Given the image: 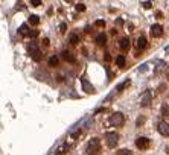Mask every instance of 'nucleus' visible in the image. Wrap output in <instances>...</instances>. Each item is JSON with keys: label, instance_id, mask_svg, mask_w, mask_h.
<instances>
[{"label": "nucleus", "instance_id": "1", "mask_svg": "<svg viewBox=\"0 0 169 155\" xmlns=\"http://www.w3.org/2000/svg\"><path fill=\"white\" fill-rule=\"evenodd\" d=\"M87 155H99V152H101V140L99 138H92L90 141H88L87 145Z\"/></svg>", "mask_w": 169, "mask_h": 155}, {"label": "nucleus", "instance_id": "2", "mask_svg": "<svg viewBox=\"0 0 169 155\" xmlns=\"http://www.w3.org/2000/svg\"><path fill=\"white\" fill-rule=\"evenodd\" d=\"M28 53L31 55V58H32L34 61H41V58H43V53H41V50L38 49V44H37L35 41H32L31 44L28 46Z\"/></svg>", "mask_w": 169, "mask_h": 155}, {"label": "nucleus", "instance_id": "3", "mask_svg": "<svg viewBox=\"0 0 169 155\" xmlns=\"http://www.w3.org/2000/svg\"><path fill=\"white\" fill-rule=\"evenodd\" d=\"M105 140H107V146L108 148H116L117 146V143H119V135H117V132H107L105 134Z\"/></svg>", "mask_w": 169, "mask_h": 155}, {"label": "nucleus", "instance_id": "4", "mask_svg": "<svg viewBox=\"0 0 169 155\" xmlns=\"http://www.w3.org/2000/svg\"><path fill=\"white\" fill-rule=\"evenodd\" d=\"M125 123V117L122 113H114L110 117V125L111 126H122Z\"/></svg>", "mask_w": 169, "mask_h": 155}, {"label": "nucleus", "instance_id": "5", "mask_svg": "<svg viewBox=\"0 0 169 155\" xmlns=\"http://www.w3.org/2000/svg\"><path fill=\"white\" fill-rule=\"evenodd\" d=\"M136 146L140 149V151H146L151 146V140L148 137H137L136 138Z\"/></svg>", "mask_w": 169, "mask_h": 155}, {"label": "nucleus", "instance_id": "6", "mask_svg": "<svg viewBox=\"0 0 169 155\" xmlns=\"http://www.w3.org/2000/svg\"><path fill=\"white\" fill-rule=\"evenodd\" d=\"M152 100V93L149 91V90H146V91L142 94V99H140V106H143V108H146L148 105L151 104Z\"/></svg>", "mask_w": 169, "mask_h": 155}, {"label": "nucleus", "instance_id": "7", "mask_svg": "<svg viewBox=\"0 0 169 155\" xmlns=\"http://www.w3.org/2000/svg\"><path fill=\"white\" fill-rule=\"evenodd\" d=\"M81 84H82V90H84L87 94H93V93H94V87L87 81L86 78H81Z\"/></svg>", "mask_w": 169, "mask_h": 155}, {"label": "nucleus", "instance_id": "8", "mask_svg": "<svg viewBox=\"0 0 169 155\" xmlns=\"http://www.w3.org/2000/svg\"><path fill=\"white\" fill-rule=\"evenodd\" d=\"M151 35L154 37V38H160L163 35V28L160 24H152L151 26Z\"/></svg>", "mask_w": 169, "mask_h": 155}, {"label": "nucleus", "instance_id": "9", "mask_svg": "<svg viewBox=\"0 0 169 155\" xmlns=\"http://www.w3.org/2000/svg\"><path fill=\"white\" fill-rule=\"evenodd\" d=\"M61 56H62V60L67 61V62H72V64L76 62V56L73 55L70 50H62V52H61Z\"/></svg>", "mask_w": 169, "mask_h": 155}, {"label": "nucleus", "instance_id": "10", "mask_svg": "<svg viewBox=\"0 0 169 155\" xmlns=\"http://www.w3.org/2000/svg\"><path fill=\"white\" fill-rule=\"evenodd\" d=\"M157 129L163 137H169V125L166 123V122H160L158 126H157Z\"/></svg>", "mask_w": 169, "mask_h": 155}, {"label": "nucleus", "instance_id": "11", "mask_svg": "<svg viewBox=\"0 0 169 155\" xmlns=\"http://www.w3.org/2000/svg\"><path fill=\"white\" fill-rule=\"evenodd\" d=\"M136 46H137V49H139V50H143L145 47L148 46V41H146L145 37H139L137 41H136Z\"/></svg>", "mask_w": 169, "mask_h": 155}, {"label": "nucleus", "instance_id": "12", "mask_svg": "<svg viewBox=\"0 0 169 155\" xmlns=\"http://www.w3.org/2000/svg\"><path fill=\"white\" fill-rule=\"evenodd\" d=\"M119 47H120V49H122V50H128L130 47H131L130 38H126V37H125V38H122V40H120V43H119Z\"/></svg>", "mask_w": 169, "mask_h": 155}, {"label": "nucleus", "instance_id": "13", "mask_svg": "<svg viewBox=\"0 0 169 155\" xmlns=\"http://www.w3.org/2000/svg\"><path fill=\"white\" fill-rule=\"evenodd\" d=\"M96 44H98L99 47H104L105 44H107V37H105L104 34H99V35L96 37Z\"/></svg>", "mask_w": 169, "mask_h": 155}, {"label": "nucleus", "instance_id": "14", "mask_svg": "<svg viewBox=\"0 0 169 155\" xmlns=\"http://www.w3.org/2000/svg\"><path fill=\"white\" fill-rule=\"evenodd\" d=\"M29 32H31V29H28V24H22V26H20V29H18V34L23 35V37H28Z\"/></svg>", "mask_w": 169, "mask_h": 155}, {"label": "nucleus", "instance_id": "15", "mask_svg": "<svg viewBox=\"0 0 169 155\" xmlns=\"http://www.w3.org/2000/svg\"><path fill=\"white\" fill-rule=\"evenodd\" d=\"M58 56H55V55H52L50 58H49V61H47V64H49V67H58Z\"/></svg>", "mask_w": 169, "mask_h": 155}, {"label": "nucleus", "instance_id": "16", "mask_svg": "<svg viewBox=\"0 0 169 155\" xmlns=\"http://www.w3.org/2000/svg\"><path fill=\"white\" fill-rule=\"evenodd\" d=\"M78 41H79V37H78L76 34H70V37H69V43H70V44H73V46H76Z\"/></svg>", "mask_w": 169, "mask_h": 155}, {"label": "nucleus", "instance_id": "17", "mask_svg": "<svg viewBox=\"0 0 169 155\" xmlns=\"http://www.w3.org/2000/svg\"><path fill=\"white\" fill-rule=\"evenodd\" d=\"M125 62H126V60H125L124 55H119L117 58H116V64H117L119 67H125Z\"/></svg>", "mask_w": 169, "mask_h": 155}, {"label": "nucleus", "instance_id": "18", "mask_svg": "<svg viewBox=\"0 0 169 155\" xmlns=\"http://www.w3.org/2000/svg\"><path fill=\"white\" fill-rule=\"evenodd\" d=\"M29 23L32 24V26H37L40 23V18H38V15H31L29 17Z\"/></svg>", "mask_w": 169, "mask_h": 155}, {"label": "nucleus", "instance_id": "19", "mask_svg": "<svg viewBox=\"0 0 169 155\" xmlns=\"http://www.w3.org/2000/svg\"><path fill=\"white\" fill-rule=\"evenodd\" d=\"M117 155H133V152L130 149H120V151H117Z\"/></svg>", "mask_w": 169, "mask_h": 155}, {"label": "nucleus", "instance_id": "20", "mask_svg": "<svg viewBox=\"0 0 169 155\" xmlns=\"http://www.w3.org/2000/svg\"><path fill=\"white\" fill-rule=\"evenodd\" d=\"M131 82L130 81H125L124 84H120V85H117V88H116V90H117V91H122V90L125 88V87H128V85H130Z\"/></svg>", "mask_w": 169, "mask_h": 155}, {"label": "nucleus", "instance_id": "21", "mask_svg": "<svg viewBox=\"0 0 169 155\" xmlns=\"http://www.w3.org/2000/svg\"><path fill=\"white\" fill-rule=\"evenodd\" d=\"M162 116H163V117H168V116H169V108H168L166 105L162 106Z\"/></svg>", "mask_w": 169, "mask_h": 155}, {"label": "nucleus", "instance_id": "22", "mask_svg": "<svg viewBox=\"0 0 169 155\" xmlns=\"http://www.w3.org/2000/svg\"><path fill=\"white\" fill-rule=\"evenodd\" d=\"M145 122H146L145 117H139V119H137V122H136V125L140 128V126H143V125H145Z\"/></svg>", "mask_w": 169, "mask_h": 155}, {"label": "nucleus", "instance_id": "23", "mask_svg": "<svg viewBox=\"0 0 169 155\" xmlns=\"http://www.w3.org/2000/svg\"><path fill=\"white\" fill-rule=\"evenodd\" d=\"M75 8H76L78 12H84V11H86V5H84V3H78Z\"/></svg>", "mask_w": 169, "mask_h": 155}, {"label": "nucleus", "instance_id": "24", "mask_svg": "<svg viewBox=\"0 0 169 155\" xmlns=\"http://www.w3.org/2000/svg\"><path fill=\"white\" fill-rule=\"evenodd\" d=\"M94 26H96V28H105V21L104 20H96L94 21Z\"/></svg>", "mask_w": 169, "mask_h": 155}, {"label": "nucleus", "instance_id": "25", "mask_svg": "<svg viewBox=\"0 0 169 155\" xmlns=\"http://www.w3.org/2000/svg\"><path fill=\"white\" fill-rule=\"evenodd\" d=\"M38 34H40L38 30H31L28 37H29V38H35V37H38Z\"/></svg>", "mask_w": 169, "mask_h": 155}, {"label": "nucleus", "instance_id": "26", "mask_svg": "<svg viewBox=\"0 0 169 155\" xmlns=\"http://www.w3.org/2000/svg\"><path fill=\"white\" fill-rule=\"evenodd\" d=\"M66 30H67V23H61L60 24V32H61V34H64Z\"/></svg>", "mask_w": 169, "mask_h": 155}, {"label": "nucleus", "instance_id": "27", "mask_svg": "<svg viewBox=\"0 0 169 155\" xmlns=\"http://www.w3.org/2000/svg\"><path fill=\"white\" fill-rule=\"evenodd\" d=\"M31 5H32V6H40V5H41V0H31Z\"/></svg>", "mask_w": 169, "mask_h": 155}, {"label": "nucleus", "instance_id": "28", "mask_svg": "<svg viewBox=\"0 0 169 155\" xmlns=\"http://www.w3.org/2000/svg\"><path fill=\"white\" fill-rule=\"evenodd\" d=\"M79 135H81V129H78V131L73 132V134H72V138H78Z\"/></svg>", "mask_w": 169, "mask_h": 155}, {"label": "nucleus", "instance_id": "29", "mask_svg": "<svg viewBox=\"0 0 169 155\" xmlns=\"http://www.w3.org/2000/svg\"><path fill=\"white\" fill-rule=\"evenodd\" d=\"M104 60L107 61V62H110L111 61V55H110V53H105V56H104Z\"/></svg>", "mask_w": 169, "mask_h": 155}, {"label": "nucleus", "instance_id": "30", "mask_svg": "<svg viewBox=\"0 0 169 155\" xmlns=\"http://www.w3.org/2000/svg\"><path fill=\"white\" fill-rule=\"evenodd\" d=\"M151 6H152L151 2H145V3H143V8H145V9H149Z\"/></svg>", "mask_w": 169, "mask_h": 155}, {"label": "nucleus", "instance_id": "31", "mask_svg": "<svg viewBox=\"0 0 169 155\" xmlns=\"http://www.w3.org/2000/svg\"><path fill=\"white\" fill-rule=\"evenodd\" d=\"M155 18H163V14L160 12V11H157V12H155Z\"/></svg>", "mask_w": 169, "mask_h": 155}, {"label": "nucleus", "instance_id": "32", "mask_svg": "<svg viewBox=\"0 0 169 155\" xmlns=\"http://www.w3.org/2000/svg\"><path fill=\"white\" fill-rule=\"evenodd\" d=\"M43 44H44L46 47H49V44H50V43H49V38H44V40H43Z\"/></svg>", "mask_w": 169, "mask_h": 155}, {"label": "nucleus", "instance_id": "33", "mask_svg": "<svg viewBox=\"0 0 169 155\" xmlns=\"http://www.w3.org/2000/svg\"><path fill=\"white\" fill-rule=\"evenodd\" d=\"M163 90H166V85H163V84H162V85H160V87H158V91H160V93H162V91H163Z\"/></svg>", "mask_w": 169, "mask_h": 155}, {"label": "nucleus", "instance_id": "34", "mask_svg": "<svg viewBox=\"0 0 169 155\" xmlns=\"http://www.w3.org/2000/svg\"><path fill=\"white\" fill-rule=\"evenodd\" d=\"M116 23H117V26H122V24H124V20H122V18H117V21H116Z\"/></svg>", "mask_w": 169, "mask_h": 155}, {"label": "nucleus", "instance_id": "35", "mask_svg": "<svg viewBox=\"0 0 169 155\" xmlns=\"http://www.w3.org/2000/svg\"><path fill=\"white\" fill-rule=\"evenodd\" d=\"M90 32H92V28H90V26H87V28H86V34H90Z\"/></svg>", "mask_w": 169, "mask_h": 155}, {"label": "nucleus", "instance_id": "36", "mask_svg": "<svg viewBox=\"0 0 169 155\" xmlns=\"http://www.w3.org/2000/svg\"><path fill=\"white\" fill-rule=\"evenodd\" d=\"M126 28H128V30H133V24H131V23L126 24Z\"/></svg>", "mask_w": 169, "mask_h": 155}, {"label": "nucleus", "instance_id": "37", "mask_svg": "<svg viewBox=\"0 0 169 155\" xmlns=\"http://www.w3.org/2000/svg\"><path fill=\"white\" fill-rule=\"evenodd\" d=\"M166 154H168V155H169V146H168V148H166Z\"/></svg>", "mask_w": 169, "mask_h": 155}, {"label": "nucleus", "instance_id": "38", "mask_svg": "<svg viewBox=\"0 0 169 155\" xmlns=\"http://www.w3.org/2000/svg\"><path fill=\"white\" fill-rule=\"evenodd\" d=\"M168 78H169V72H168Z\"/></svg>", "mask_w": 169, "mask_h": 155}]
</instances>
